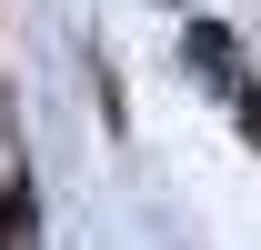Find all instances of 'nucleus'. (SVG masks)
Listing matches in <instances>:
<instances>
[{"mask_svg": "<svg viewBox=\"0 0 261 250\" xmlns=\"http://www.w3.org/2000/svg\"><path fill=\"white\" fill-rule=\"evenodd\" d=\"M181 50L201 60V80H211V90H231V100H241V50H231V30H221V20H191V40H181Z\"/></svg>", "mask_w": 261, "mask_h": 250, "instance_id": "nucleus-1", "label": "nucleus"}, {"mask_svg": "<svg viewBox=\"0 0 261 250\" xmlns=\"http://www.w3.org/2000/svg\"><path fill=\"white\" fill-rule=\"evenodd\" d=\"M0 250H31V190H20V200H0Z\"/></svg>", "mask_w": 261, "mask_h": 250, "instance_id": "nucleus-2", "label": "nucleus"}]
</instances>
